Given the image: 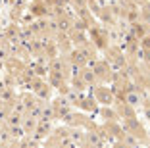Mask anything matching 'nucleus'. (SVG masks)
<instances>
[{
  "label": "nucleus",
  "mask_w": 150,
  "mask_h": 148,
  "mask_svg": "<svg viewBox=\"0 0 150 148\" xmlns=\"http://www.w3.org/2000/svg\"><path fill=\"white\" fill-rule=\"evenodd\" d=\"M94 71V75L98 77V81L100 83H104V81H112L114 79V71H112V65L108 60H94V64L91 65Z\"/></svg>",
  "instance_id": "nucleus-1"
},
{
  "label": "nucleus",
  "mask_w": 150,
  "mask_h": 148,
  "mask_svg": "<svg viewBox=\"0 0 150 148\" xmlns=\"http://www.w3.org/2000/svg\"><path fill=\"white\" fill-rule=\"evenodd\" d=\"M94 100L100 102V104L104 106H110L114 104V91H112L110 87H100V85H96L94 87Z\"/></svg>",
  "instance_id": "nucleus-2"
},
{
  "label": "nucleus",
  "mask_w": 150,
  "mask_h": 148,
  "mask_svg": "<svg viewBox=\"0 0 150 148\" xmlns=\"http://www.w3.org/2000/svg\"><path fill=\"white\" fill-rule=\"evenodd\" d=\"M50 131H52L50 121H42V119H40V121L37 123V129H35V139H37V140L46 139V137L50 135Z\"/></svg>",
  "instance_id": "nucleus-3"
},
{
  "label": "nucleus",
  "mask_w": 150,
  "mask_h": 148,
  "mask_svg": "<svg viewBox=\"0 0 150 148\" xmlns=\"http://www.w3.org/2000/svg\"><path fill=\"white\" fill-rule=\"evenodd\" d=\"M81 79H83L88 87H96V85L100 83V81H98V77L94 75L93 67H83V71H81Z\"/></svg>",
  "instance_id": "nucleus-4"
},
{
  "label": "nucleus",
  "mask_w": 150,
  "mask_h": 148,
  "mask_svg": "<svg viewBox=\"0 0 150 148\" xmlns=\"http://www.w3.org/2000/svg\"><path fill=\"white\" fill-rule=\"evenodd\" d=\"M79 108H83L85 112H94V110L98 108L96 106V100H94V96H81V100H79Z\"/></svg>",
  "instance_id": "nucleus-5"
},
{
  "label": "nucleus",
  "mask_w": 150,
  "mask_h": 148,
  "mask_svg": "<svg viewBox=\"0 0 150 148\" xmlns=\"http://www.w3.org/2000/svg\"><path fill=\"white\" fill-rule=\"evenodd\" d=\"M100 115H102V119H104V123H106V121H115V119H117L115 110L108 108V106H104V108L100 110Z\"/></svg>",
  "instance_id": "nucleus-6"
},
{
  "label": "nucleus",
  "mask_w": 150,
  "mask_h": 148,
  "mask_svg": "<svg viewBox=\"0 0 150 148\" xmlns=\"http://www.w3.org/2000/svg\"><path fill=\"white\" fill-rule=\"evenodd\" d=\"M85 87H87V83H85L81 77H73L71 79V91L81 92V91H85Z\"/></svg>",
  "instance_id": "nucleus-7"
},
{
  "label": "nucleus",
  "mask_w": 150,
  "mask_h": 148,
  "mask_svg": "<svg viewBox=\"0 0 150 148\" xmlns=\"http://www.w3.org/2000/svg\"><path fill=\"white\" fill-rule=\"evenodd\" d=\"M148 140H150V137H148Z\"/></svg>",
  "instance_id": "nucleus-8"
}]
</instances>
